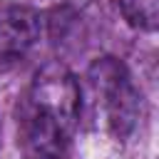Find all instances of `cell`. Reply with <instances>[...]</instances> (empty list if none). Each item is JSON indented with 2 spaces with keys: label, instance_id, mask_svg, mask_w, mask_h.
Segmentation results:
<instances>
[{
  "label": "cell",
  "instance_id": "obj_4",
  "mask_svg": "<svg viewBox=\"0 0 159 159\" xmlns=\"http://www.w3.org/2000/svg\"><path fill=\"white\" fill-rule=\"evenodd\" d=\"M117 10L132 25L134 30L142 32H154L157 20H159V0H114Z\"/></svg>",
  "mask_w": 159,
  "mask_h": 159
},
{
  "label": "cell",
  "instance_id": "obj_1",
  "mask_svg": "<svg viewBox=\"0 0 159 159\" xmlns=\"http://www.w3.org/2000/svg\"><path fill=\"white\" fill-rule=\"evenodd\" d=\"M82 114V87L62 62L42 65L17 104V147L25 159H67Z\"/></svg>",
  "mask_w": 159,
  "mask_h": 159
},
{
  "label": "cell",
  "instance_id": "obj_2",
  "mask_svg": "<svg viewBox=\"0 0 159 159\" xmlns=\"http://www.w3.org/2000/svg\"><path fill=\"white\" fill-rule=\"evenodd\" d=\"M92 112L114 139H127L142 117V94L117 57H99L87 70Z\"/></svg>",
  "mask_w": 159,
  "mask_h": 159
},
{
  "label": "cell",
  "instance_id": "obj_3",
  "mask_svg": "<svg viewBox=\"0 0 159 159\" xmlns=\"http://www.w3.org/2000/svg\"><path fill=\"white\" fill-rule=\"evenodd\" d=\"M42 17L22 2L0 0V72L17 67L37 45Z\"/></svg>",
  "mask_w": 159,
  "mask_h": 159
}]
</instances>
